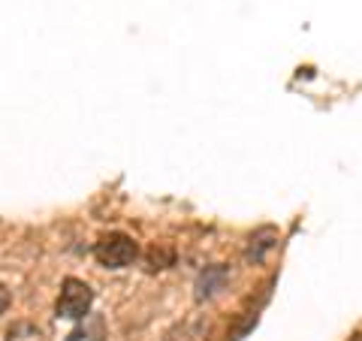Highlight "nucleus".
<instances>
[{"label":"nucleus","mask_w":362,"mask_h":341,"mask_svg":"<svg viewBox=\"0 0 362 341\" xmlns=\"http://www.w3.org/2000/svg\"><path fill=\"white\" fill-rule=\"evenodd\" d=\"M6 341H42V333L33 323H16L13 329H9Z\"/></svg>","instance_id":"39448f33"},{"label":"nucleus","mask_w":362,"mask_h":341,"mask_svg":"<svg viewBox=\"0 0 362 341\" xmlns=\"http://www.w3.org/2000/svg\"><path fill=\"white\" fill-rule=\"evenodd\" d=\"M9 302H13V296H9V290L4 287V284H0V314L9 308Z\"/></svg>","instance_id":"423d86ee"},{"label":"nucleus","mask_w":362,"mask_h":341,"mask_svg":"<svg viewBox=\"0 0 362 341\" xmlns=\"http://www.w3.org/2000/svg\"><path fill=\"white\" fill-rule=\"evenodd\" d=\"M90 302H94V290H90L85 281L64 278L54 311H58V317H64V320H85L90 311Z\"/></svg>","instance_id":"f03ea898"},{"label":"nucleus","mask_w":362,"mask_h":341,"mask_svg":"<svg viewBox=\"0 0 362 341\" xmlns=\"http://www.w3.org/2000/svg\"><path fill=\"white\" fill-rule=\"evenodd\" d=\"M94 257L100 266L106 269H127L139 257V245L133 242V236L127 233H106L100 236V242L94 245Z\"/></svg>","instance_id":"f257e3e1"},{"label":"nucleus","mask_w":362,"mask_h":341,"mask_svg":"<svg viewBox=\"0 0 362 341\" xmlns=\"http://www.w3.org/2000/svg\"><path fill=\"white\" fill-rule=\"evenodd\" d=\"M356 341H362V335H359V338H356Z\"/></svg>","instance_id":"0eeeda50"},{"label":"nucleus","mask_w":362,"mask_h":341,"mask_svg":"<svg viewBox=\"0 0 362 341\" xmlns=\"http://www.w3.org/2000/svg\"><path fill=\"white\" fill-rule=\"evenodd\" d=\"M206 335H209V320L194 317V320H185L181 326H175L166 335V341H206Z\"/></svg>","instance_id":"7ed1b4c3"},{"label":"nucleus","mask_w":362,"mask_h":341,"mask_svg":"<svg viewBox=\"0 0 362 341\" xmlns=\"http://www.w3.org/2000/svg\"><path fill=\"white\" fill-rule=\"evenodd\" d=\"M103 338H106V323L100 314H90L82 326L66 335V341H103Z\"/></svg>","instance_id":"20e7f679"}]
</instances>
